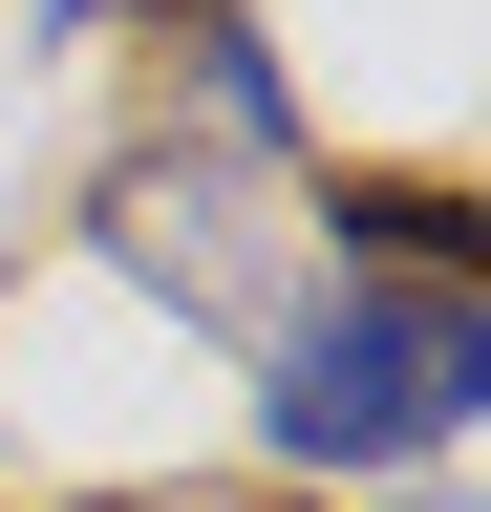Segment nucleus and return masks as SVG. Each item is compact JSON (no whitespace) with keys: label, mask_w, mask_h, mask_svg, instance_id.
<instances>
[{"label":"nucleus","mask_w":491,"mask_h":512,"mask_svg":"<svg viewBox=\"0 0 491 512\" xmlns=\"http://www.w3.org/2000/svg\"><path fill=\"white\" fill-rule=\"evenodd\" d=\"M491 406V299L470 278H321L257 342V448L278 470H449Z\"/></svg>","instance_id":"obj_1"},{"label":"nucleus","mask_w":491,"mask_h":512,"mask_svg":"<svg viewBox=\"0 0 491 512\" xmlns=\"http://www.w3.org/2000/svg\"><path fill=\"white\" fill-rule=\"evenodd\" d=\"M107 256H129L193 342H278V320H299L278 150H235V128H193V150H129V171H107Z\"/></svg>","instance_id":"obj_2"},{"label":"nucleus","mask_w":491,"mask_h":512,"mask_svg":"<svg viewBox=\"0 0 491 512\" xmlns=\"http://www.w3.org/2000/svg\"><path fill=\"white\" fill-rule=\"evenodd\" d=\"M107 512H299L278 470H171V491H107Z\"/></svg>","instance_id":"obj_3"},{"label":"nucleus","mask_w":491,"mask_h":512,"mask_svg":"<svg viewBox=\"0 0 491 512\" xmlns=\"http://www.w3.org/2000/svg\"><path fill=\"white\" fill-rule=\"evenodd\" d=\"M427 512H449V491H427Z\"/></svg>","instance_id":"obj_4"}]
</instances>
